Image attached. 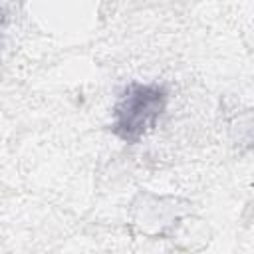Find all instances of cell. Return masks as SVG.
Wrapping results in <instances>:
<instances>
[{"instance_id": "6da1fadb", "label": "cell", "mask_w": 254, "mask_h": 254, "mask_svg": "<svg viewBox=\"0 0 254 254\" xmlns=\"http://www.w3.org/2000/svg\"><path fill=\"white\" fill-rule=\"evenodd\" d=\"M167 101L169 91L161 83H129L113 107V135L125 143H139L157 127Z\"/></svg>"}, {"instance_id": "7a4b0ae2", "label": "cell", "mask_w": 254, "mask_h": 254, "mask_svg": "<svg viewBox=\"0 0 254 254\" xmlns=\"http://www.w3.org/2000/svg\"><path fill=\"white\" fill-rule=\"evenodd\" d=\"M0 22H2V16H0Z\"/></svg>"}]
</instances>
